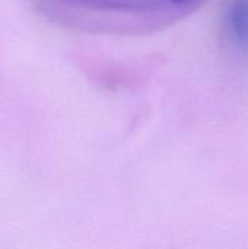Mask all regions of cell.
I'll list each match as a JSON object with an SVG mask.
<instances>
[{
  "mask_svg": "<svg viewBox=\"0 0 248 249\" xmlns=\"http://www.w3.org/2000/svg\"><path fill=\"white\" fill-rule=\"evenodd\" d=\"M229 25L238 41H248V0H234L229 12Z\"/></svg>",
  "mask_w": 248,
  "mask_h": 249,
  "instance_id": "cell-1",
  "label": "cell"
},
{
  "mask_svg": "<svg viewBox=\"0 0 248 249\" xmlns=\"http://www.w3.org/2000/svg\"><path fill=\"white\" fill-rule=\"evenodd\" d=\"M172 1H184V0H172Z\"/></svg>",
  "mask_w": 248,
  "mask_h": 249,
  "instance_id": "cell-2",
  "label": "cell"
}]
</instances>
